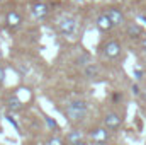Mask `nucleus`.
Segmentation results:
<instances>
[{"label": "nucleus", "instance_id": "f257e3e1", "mask_svg": "<svg viewBox=\"0 0 146 145\" xmlns=\"http://www.w3.org/2000/svg\"><path fill=\"white\" fill-rule=\"evenodd\" d=\"M88 113V104L82 99H73V101H68L66 106H65V114L66 118L72 121V123H80L85 119Z\"/></svg>", "mask_w": 146, "mask_h": 145}, {"label": "nucleus", "instance_id": "f03ea898", "mask_svg": "<svg viewBox=\"0 0 146 145\" xmlns=\"http://www.w3.org/2000/svg\"><path fill=\"white\" fill-rule=\"evenodd\" d=\"M76 29H78V22L72 15H65L58 21V31L63 36H72V34L76 33Z\"/></svg>", "mask_w": 146, "mask_h": 145}, {"label": "nucleus", "instance_id": "7ed1b4c3", "mask_svg": "<svg viewBox=\"0 0 146 145\" xmlns=\"http://www.w3.org/2000/svg\"><path fill=\"white\" fill-rule=\"evenodd\" d=\"M122 53V46L117 39H109L107 43L102 44V55L104 58H109V60H115L119 58Z\"/></svg>", "mask_w": 146, "mask_h": 145}, {"label": "nucleus", "instance_id": "20e7f679", "mask_svg": "<svg viewBox=\"0 0 146 145\" xmlns=\"http://www.w3.org/2000/svg\"><path fill=\"white\" fill-rule=\"evenodd\" d=\"M122 125V116L117 113V111H107L104 114V126L110 130V132H115L119 130Z\"/></svg>", "mask_w": 146, "mask_h": 145}, {"label": "nucleus", "instance_id": "39448f33", "mask_svg": "<svg viewBox=\"0 0 146 145\" xmlns=\"http://www.w3.org/2000/svg\"><path fill=\"white\" fill-rule=\"evenodd\" d=\"M106 14H107V17L110 19V22L114 24V28L126 26V15H124V12H122L121 9H117V7H109V9L106 10Z\"/></svg>", "mask_w": 146, "mask_h": 145}, {"label": "nucleus", "instance_id": "423d86ee", "mask_svg": "<svg viewBox=\"0 0 146 145\" xmlns=\"http://www.w3.org/2000/svg\"><path fill=\"white\" fill-rule=\"evenodd\" d=\"M126 36L133 41H139L145 36V29L138 22H126Z\"/></svg>", "mask_w": 146, "mask_h": 145}, {"label": "nucleus", "instance_id": "0eeeda50", "mask_svg": "<svg viewBox=\"0 0 146 145\" xmlns=\"http://www.w3.org/2000/svg\"><path fill=\"white\" fill-rule=\"evenodd\" d=\"M31 14H33L34 19L41 21V19H44V17L49 14V7H48L46 3H42V2H36V3L31 7Z\"/></svg>", "mask_w": 146, "mask_h": 145}, {"label": "nucleus", "instance_id": "6e6552de", "mask_svg": "<svg viewBox=\"0 0 146 145\" xmlns=\"http://www.w3.org/2000/svg\"><path fill=\"white\" fill-rule=\"evenodd\" d=\"M90 137L94 138V142L95 144H106L107 142V138H109V132H107V128L104 126V128H94L92 132H90Z\"/></svg>", "mask_w": 146, "mask_h": 145}, {"label": "nucleus", "instance_id": "1a4fd4ad", "mask_svg": "<svg viewBox=\"0 0 146 145\" xmlns=\"http://www.w3.org/2000/svg\"><path fill=\"white\" fill-rule=\"evenodd\" d=\"M97 28H99V31H102V33H107V31H110L112 28H114V24L110 22V19L107 17V14L104 12V14H100L99 17H97Z\"/></svg>", "mask_w": 146, "mask_h": 145}, {"label": "nucleus", "instance_id": "9d476101", "mask_svg": "<svg viewBox=\"0 0 146 145\" xmlns=\"http://www.w3.org/2000/svg\"><path fill=\"white\" fill-rule=\"evenodd\" d=\"M83 73L88 79H97V77H100V67L95 65V63H88V65L83 67Z\"/></svg>", "mask_w": 146, "mask_h": 145}, {"label": "nucleus", "instance_id": "9b49d317", "mask_svg": "<svg viewBox=\"0 0 146 145\" xmlns=\"http://www.w3.org/2000/svg\"><path fill=\"white\" fill-rule=\"evenodd\" d=\"M21 22H22V17L19 15V12L12 10V12H9V14H7V24H9V28L15 29V28H19V26H21Z\"/></svg>", "mask_w": 146, "mask_h": 145}, {"label": "nucleus", "instance_id": "f8f14e48", "mask_svg": "<svg viewBox=\"0 0 146 145\" xmlns=\"http://www.w3.org/2000/svg\"><path fill=\"white\" fill-rule=\"evenodd\" d=\"M80 140H83V135H82V132H78V130H73L68 133V137H66V142L70 145H75L76 142H80Z\"/></svg>", "mask_w": 146, "mask_h": 145}, {"label": "nucleus", "instance_id": "ddd939ff", "mask_svg": "<svg viewBox=\"0 0 146 145\" xmlns=\"http://www.w3.org/2000/svg\"><path fill=\"white\" fill-rule=\"evenodd\" d=\"M9 106L12 109H21V101H19V97H17V96H12V97L9 99Z\"/></svg>", "mask_w": 146, "mask_h": 145}, {"label": "nucleus", "instance_id": "4468645a", "mask_svg": "<svg viewBox=\"0 0 146 145\" xmlns=\"http://www.w3.org/2000/svg\"><path fill=\"white\" fill-rule=\"evenodd\" d=\"M46 145H65V140L63 138H60V137H53V138H49Z\"/></svg>", "mask_w": 146, "mask_h": 145}, {"label": "nucleus", "instance_id": "2eb2a0df", "mask_svg": "<svg viewBox=\"0 0 146 145\" xmlns=\"http://www.w3.org/2000/svg\"><path fill=\"white\" fill-rule=\"evenodd\" d=\"M139 48H141V51H145L146 53V34L139 39Z\"/></svg>", "mask_w": 146, "mask_h": 145}, {"label": "nucleus", "instance_id": "dca6fc26", "mask_svg": "<svg viewBox=\"0 0 146 145\" xmlns=\"http://www.w3.org/2000/svg\"><path fill=\"white\" fill-rule=\"evenodd\" d=\"M5 80V70H3V67H0V84Z\"/></svg>", "mask_w": 146, "mask_h": 145}, {"label": "nucleus", "instance_id": "f3484780", "mask_svg": "<svg viewBox=\"0 0 146 145\" xmlns=\"http://www.w3.org/2000/svg\"><path fill=\"white\" fill-rule=\"evenodd\" d=\"M139 96H141V97H143V99L146 101V89H143V91L139 92Z\"/></svg>", "mask_w": 146, "mask_h": 145}, {"label": "nucleus", "instance_id": "a211bd4d", "mask_svg": "<svg viewBox=\"0 0 146 145\" xmlns=\"http://www.w3.org/2000/svg\"><path fill=\"white\" fill-rule=\"evenodd\" d=\"M75 145H88V142L87 140H80V142H76Z\"/></svg>", "mask_w": 146, "mask_h": 145}, {"label": "nucleus", "instance_id": "6ab92c4d", "mask_svg": "<svg viewBox=\"0 0 146 145\" xmlns=\"http://www.w3.org/2000/svg\"><path fill=\"white\" fill-rule=\"evenodd\" d=\"M73 2H76V3H82V2H87V0H73Z\"/></svg>", "mask_w": 146, "mask_h": 145}, {"label": "nucleus", "instance_id": "aec40b11", "mask_svg": "<svg viewBox=\"0 0 146 145\" xmlns=\"http://www.w3.org/2000/svg\"><path fill=\"white\" fill-rule=\"evenodd\" d=\"M0 2H2V0H0Z\"/></svg>", "mask_w": 146, "mask_h": 145}]
</instances>
